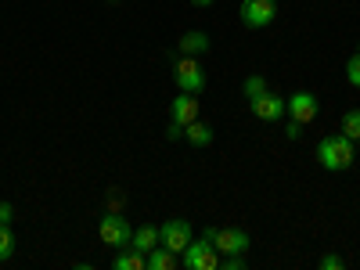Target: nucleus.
Here are the masks:
<instances>
[{"instance_id": "22", "label": "nucleus", "mask_w": 360, "mask_h": 270, "mask_svg": "<svg viewBox=\"0 0 360 270\" xmlns=\"http://www.w3.org/2000/svg\"><path fill=\"white\" fill-rule=\"evenodd\" d=\"M15 220V209H11V202H0V224H11Z\"/></svg>"}, {"instance_id": "1", "label": "nucleus", "mask_w": 360, "mask_h": 270, "mask_svg": "<svg viewBox=\"0 0 360 270\" xmlns=\"http://www.w3.org/2000/svg\"><path fill=\"white\" fill-rule=\"evenodd\" d=\"M353 159H356L353 141H349L342 130H339V134H324V137H321V144H317V162H321L324 169L342 173V169H349V166H353Z\"/></svg>"}, {"instance_id": "17", "label": "nucleus", "mask_w": 360, "mask_h": 270, "mask_svg": "<svg viewBox=\"0 0 360 270\" xmlns=\"http://www.w3.org/2000/svg\"><path fill=\"white\" fill-rule=\"evenodd\" d=\"M15 256V234H11V224H0V263H8Z\"/></svg>"}, {"instance_id": "10", "label": "nucleus", "mask_w": 360, "mask_h": 270, "mask_svg": "<svg viewBox=\"0 0 360 270\" xmlns=\"http://www.w3.org/2000/svg\"><path fill=\"white\" fill-rule=\"evenodd\" d=\"M169 115H173V123H180V127L195 123L198 119V94H184V90H180V98H173V105H169Z\"/></svg>"}, {"instance_id": "2", "label": "nucleus", "mask_w": 360, "mask_h": 270, "mask_svg": "<svg viewBox=\"0 0 360 270\" xmlns=\"http://www.w3.org/2000/svg\"><path fill=\"white\" fill-rule=\"evenodd\" d=\"M173 83L184 90V94H202L205 90V69L198 65V58L180 54L173 62Z\"/></svg>"}, {"instance_id": "20", "label": "nucleus", "mask_w": 360, "mask_h": 270, "mask_svg": "<svg viewBox=\"0 0 360 270\" xmlns=\"http://www.w3.org/2000/svg\"><path fill=\"white\" fill-rule=\"evenodd\" d=\"M321 270H342V256L324 252V256H321Z\"/></svg>"}, {"instance_id": "15", "label": "nucleus", "mask_w": 360, "mask_h": 270, "mask_svg": "<svg viewBox=\"0 0 360 270\" xmlns=\"http://www.w3.org/2000/svg\"><path fill=\"white\" fill-rule=\"evenodd\" d=\"M176 252H169L166 245H155L152 252H148V270H173L176 266Z\"/></svg>"}, {"instance_id": "7", "label": "nucleus", "mask_w": 360, "mask_h": 270, "mask_svg": "<svg viewBox=\"0 0 360 270\" xmlns=\"http://www.w3.org/2000/svg\"><path fill=\"white\" fill-rule=\"evenodd\" d=\"M188 242H191V224L188 220H166L162 227H159V245H166L169 252H184L188 249Z\"/></svg>"}, {"instance_id": "18", "label": "nucleus", "mask_w": 360, "mask_h": 270, "mask_svg": "<svg viewBox=\"0 0 360 270\" xmlns=\"http://www.w3.org/2000/svg\"><path fill=\"white\" fill-rule=\"evenodd\" d=\"M245 101H252V98H259L263 94V90H266V79L259 76V72H252V76H245Z\"/></svg>"}, {"instance_id": "14", "label": "nucleus", "mask_w": 360, "mask_h": 270, "mask_svg": "<svg viewBox=\"0 0 360 270\" xmlns=\"http://www.w3.org/2000/svg\"><path fill=\"white\" fill-rule=\"evenodd\" d=\"M184 137H188L191 148H209L217 134H213V127H209V123H198V119H195V123L184 127Z\"/></svg>"}, {"instance_id": "9", "label": "nucleus", "mask_w": 360, "mask_h": 270, "mask_svg": "<svg viewBox=\"0 0 360 270\" xmlns=\"http://www.w3.org/2000/svg\"><path fill=\"white\" fill-rule=\"evenodd\" d=\"M249 108H252L256 119H263V123H281V115H285V98H278V94H270V90H263L259 98L249 101Z\"/></svg>"}, {"instance_id": "21", "label": "nucleus", "mask_w": 360, "mask_h": 270, "mask_svg": "<svg viewBox=\"0 0 360 270\" xmlns=\"http://www.w3.org/2000/svg\"><path fill=\"white\" fill-rule=\"evenodd\" d=\"M224 270H245V256H227L224 259Z\"/></svg>"}, {"instance_id": "11", "label": "nucleus", "mask_w": 360, "mask_h": 270, "mask_svg": "<svg viewBox=\"0 0 360 270\" xmlns=\"http://www.w3.org/2000/svg\"><path fill=\"white\" fill-rule=\"evenodd\" d=\"M112 266L115 270H148V256L137 252V249H130V245H123V249H115Z\"/></svg>"}, {"instance_id": "13", "label": "nucleus", "mask_w": 360, "mask_h": 270, "mask_svg": "<svg viewBox=\"0 0 360 270\" xmlns=\"http://www.w3.org/2000/svg\"><path fill=\"white\" fill-rule=\"evenodd\" d=\"M159 245V227H152V224H144V227H137L134 231V238H130V249H137V252H152Z\"/></svg>"}, {"instance_id": "5", "label": "nucleus", "mask_w": 360, "mask_h": 270, "mask_svg": "<svg viewBox=\"0 0 360 270\" xmlns=\"http://www.w3.org/2000/svg\"><path fill=\"white\" fill-rule=\"evenodd\" d=\"M238 15H242V22L249 29H263V25H270L278 18V4H274V0H242Z\"/></svg>"}, {"instance_id": "23", "label": "nucleus", "mask_w": 360, "mask_h": 270, "mask_svg": "<svg viewBox=\"0 0 360 270\" xmlns=\"http://www.w3.org/2000/svg\"><path fill=\"white\" fill-rule=\"evenodd\" d=\"M292 141H299V134H303V127H299V123H288V130H285Z\"/></svg>"}, {"instance_id": "12", "label": "nucleus", "mask_w": 360, "mask_h": 270, "mask_svg": "<svg viewBox=\"0 0 360 270\" xmlns=\"http://www.w3.org/2000/svg\"><path fill=\"white\" fill-rule=\"evenodd\" d=\"M176 51H180V54H191V58L205 54V51H209V33H202V29H191V33L180 37Z\"/></svg>"}, {"instance_id": "19", "label": "nucleus", "mask_w": 360, "mask_h": 270, "mask_svg": "<svg viewBox=\"0 0 360 270\" xmlns=\"http://www.w3.org/2000/svg\"><path fill=\"white\" fill-rule=\"evenodd\" d=\"M346 79H349V86L360 90V44H356V51L349 54V62H346Z\"/></svg>"}, {"instance_id": "6", "label": "nucleus", "mask_w": 360, "mask_h": 270, "mask_svg": "<svg viewBox=\"0 0 360 270\" xmlns=\"http://www.w3.org/2000/svg\"><path fill=\"white\" fill-rule=\"evenodd\" d=\"M285 112L292 115V123L307 127V123L317 119V98L310 94V90H295L292 98H285Z\"/></svg>"}, {"instance_id": "3", "label": "nucleus", "mask_w": 360, "mask_h": 270, "mask_svg": "<svg viewBox=\"0 0 360 270\" xmlns=\"http://www.w3.org/2000/svg\"><path fill=\"white\" fill-rule=\"evenodd\" d=\"M98 234H101V242H105L108 249H123V245H130L134 227L127 224V217H123V213L108 209V213L101 217V224H98Z\"/></svg>"}, {"instance_id": "8", "label": "nucleus", "mask_w": 360, "mask_h": 270, "mask_svg": "<svg viewBox=\"0 0 360 270\" xmlns=\"http://www.w3.org/2000/svg\"><path fill=\"white\" fill-rule=\"evenodd\" d=\"M213 245H217V252H224V256H245V249H249L252 242H249L245 231H238V227H220L217 238H213Z\"/></svg>"}, {"instance_id": "24", "label": "nucleus", "mask_w": 360, "mask_h": 270, "mask_svg": "<svg viewBox=\"0 0 360 270\" xmlns=\"http://www.w3.org/2000/svg\"><path fill=\"white\" fill-rule=\"evenodd\" d=\"M195 8H209V4H217V0H191Z\"/></svg>"}, {"instance_id": "16", "label": "nucleus", "mask_w": 360, "mask_h": 270, "mask_svg": "<svg viewBox=\"0 0 360 270\" xmlns=\"http://www.w3.org/2000/svg\"><path fill=\"white\" fill-rule=\"evenodd\" d=\"M339 127H342V134L356 144V141H360V108H349V112L342 115V123H339Z\"/></svg>"}, {"instance_id": "4", "label": "nucleus", "mask_w": 360, "mask_h": 270, "mask_svg": "<svg viewBox=\"0 0 360 270\" xmlns=\"http://www.w3.org/2000/svg\"><path fill=\"white\" fill-rule=\"evenodd\" d=\"M180 263H184L188 270H217V263H220L217 259V245L209 242V238H198V242L191 238L188 249L180 252Z\"/></svg>"}]
</instances>
